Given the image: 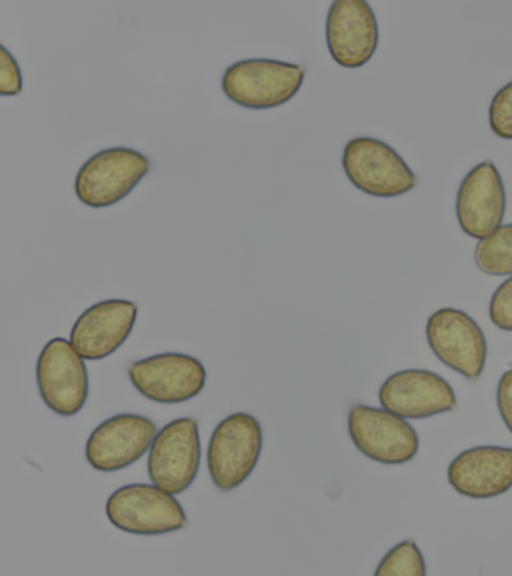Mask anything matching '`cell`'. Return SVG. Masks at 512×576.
<instances>
[{
	"mask_svg": "<svg viewBox=\"0 0 512 576\" xmlns=\"http://www.w3.org/2000/svg\"><path fill=\"white\" fill-rule=\"evenodd\" d=\"M155 424L137 414H118L100 423L90 434L85 456L92 468L113 472L137 461L151 446Z\"/></svg>",
	"mask_w": 512,
	"mask_h": 576,
	"instance_id": "7c38bea8",
	"label": "cell"
},
{
	"mask_svg": "<svg viewBox=\"0 0 512 576\" xmlns=\"http://www.w3.org/2000/svg\"><path fill=\"white\" fill-rule=\"evenodd\" d=\"M131 383L147 399L179 403L198 395L205 385L203 364L187 354L166 352L133 362L128 368Z\"/></svg>",
	"mask_w": 512,
	"mask_h": 576,
	"instance_id": "30bf717a",
	"label": "cell"
},
{
	"mask_svg": "<svg viewBox=\"0 0 512 576\" xmlns=\"http://www.w3.org/2000/svg\"><path fill=\"white\" fill-rule=\"evenodd\" d=\"M325 36L333 60L358 68L374 55L379 39L376 16L365 0H335L326 17Z\"/></svg>",
	"mask_w": 512,
	"mask_h": 576,
	"instance_id": "8fae6325",
	"label": "cell"
},
{
	"mask_svg": "<svg viewBox=\"0 0 512 576\" xmlns=\"http://www.w3.org/2000/svg\"><path fill=\"white\" fill-rule=\"evenodd\" d=\"M22 89V76L14 56L3 46L0 48V94L17 95Z\"/></svg>",
	"mask_w": 512,
	"mask_h": 576,
	"instance_id": "44dd1931",
	"label": "cell"
},
{
	"mask_svg": "<svg viewBox=\"0 0 512 576\" xmlns=\"http://www.w3.org/2000/svg\"><path fill=\"white\" fill-rule=\"evenodd\" d=\"M496 401L501 418L512 433V368L504 372L499 379Z\"/></svg>",
	"mask_w": 512,
	"mask_h": 576,
	"instance_id": "7402d4cb",
	"label": "cell"
},
{
	"mask_svg": "<svg viewBox=\"0 0 512 576\" xmlns=\"http://www.w3.org/2000/svg\"><path fill=\"white\" fill-rule=\"evenodd\" d=\"M200 437L197 422L190 417L166 424L151 444L147 471L159 488L179 494L194 481L200 464Z\"/></svg>",
	"mask_w": 512,
	"mask_h": 576,
	"instance_id": "8992f818",
	"label": "cell"
},
{
	"mask_svg": "<svg viewBox=\"0 0 512 576\" xmlns=\"http://www.w3.org/2000/svg\"><path fill=\"white\" fill-rule=\"evenodd\" d=\"M305 72L302 64L267 58L244 59L226 68L221 88L239 106L269 109L295 96L302 86Z\"/></svg>",
	"mask_w": 512,
	"mask_h": 576,
	"instance_id": "6da1fadb",
	"label": "cell"
},
{
	"mask_svg": "<svg viewBox=\"0 0 512 576\" xmlns=\"http://www.w3.org/2000/svg\"><path fill=\"white\" fill-rule=\"evenodd\" d=\"M505 207V188L497 167L488 160L474 166L456 196V216L463 232L485 238L500 226Z\"/></svg>",
	"mask_w": 512,
	"mask_h": 576,
	"instance_id": "5bb4252c",
	"label": "cell"
},
{
	"mask_svg": "<svg viewBox=\"0 0 512 576\" xmlns=\"http://www.w3.org/2000/svg\"><path fill=\"white\" fill-rule=\"evenodd\" d=\"M376 576H423L426 567L421 551L411 540H405L390 549L379 562Z\"/></svg>",
	"mask_w": 512,
	"mask_h": 576,
	"instance_id": "ac0fdd59",
	"label": "cell"
},
{
	"mask_svg": "<svg viewBox=\"0 0 512 576\" xmlns=\"http://www.w3.org/2000/svg\"><path fill=\"white\" fill-rule=\"evenodd\" d=\"M342 167L353 186L375 197H396L417 184L416 175L403 158L387 143L369 136L346 143Z\"/></svg>",
	"mask_w": 512,
	"mask_h": 576,
	"instance_id": "7a4b0ae2",
	"label": "cell"
},
{
	"mask_svg": "<svg viewBox=\"0 0 512 576\" xmlns=\"http://www.w3.org/2000/svg\"><path fill=\"white\" fill-rule=\"evenodd\" d=\"M479 269L491 275L512 274V223L500 225L482 238L475 249Z\"/></svg>",
	"mask_w": 512,
	"mask_h": 576,
	"instance_id": "e0dca14e",
	"label": "cell"
},
{
	"mask_svg": "<svg viewBox=\"0 0 512 576\" xmlns=\"http://www.w3.org/2000/svg\"><path fill=\"white\" fill-rule=\"evenodd\" d=\"M488 116L490 128L495 135L512 139V80L494 94Z\"/></svg>",
	"mask_w": 512,
	"mask_h": 576,
	"instance_id": "d6986e66",
	"label": "cell"
},
{
	"mask_svg": "<svg viewBox=\"0 0 512 576\" xmlns=\"http://www.w3.org/2000/svg\"><path fill=\"white\" fill-rule=\"evenodd\" d=\"M36 380L42 400L58 415H75L87 399L85 363L64 338H53L43 347L37 360Z\"/></svg>",
	"mask_w": 512,
	"mask_h": 576,
	"instance_id": "52a82bcc",
	"label": "cell"
},
{
	"mask_svg": "<svg viewBox=\"0 0 512 576\" xmlns=\"http://www.w3.org/2000/svg\"><path fill=\"white\" fill-rule=\"evenodd\" d=\"M489 317L499 329L512 331V276L494 291L489 303Z\"/></svg>",
	"mask_w": 512,
	"mask_h": 576,
	"instance_id": "ffe728a7",
	"label": "cell"
},
{
	"mask_svg": "<svg viewBox=\"0 0 512 576\" xmlns=\"http://www.w3.org/2000/svg\"><path fill=\"white\" fill-rule=\"evenodd\" d=\"M106 516L118 529L137 535H160L186 525L185 512L173 494L155 484L122 486L108 498Z\"/></svg>",
	"mask_w": 512,
	"mask_h": 576,
	"instance_id": "277c9868",
	"label": "cell"
},
{
	"mask_svg": "<svg viewBox=\"0 0 512 576\" xmlns=\"http://www.w3.org/2000/svg\"><path fill=\"white\" fill-rule=\"evenodd\" d=\"M137 306L125 299H108L86 309L75 321L70 343L86 360H99L116 351L131 333Z\"/></svg>",
	"mask_w": 512,
	"mask_h": 576,
	"instance_id": "9a60e30c",
	"label": "cell"
},
{
	"mask_svg": "<svg viewBox=\"0 0 512 576\" xmlns=\"http://www.w3.org/2000/svg\"><path fill=\"white\" fill-rule=\"evenodd\" d=\"M348 431L362 454L383 464L408 462L418 451L415 429L385 409L363 404L353 406L348 415Z\"/></svg>",
	"mask_w": 512,
	"mask_h": 576,
	"instance_id": "9c48e42d",
	"label": "cell"
},
{
	"mask_svg": "<svg viewBox=\"0 0 512 576\" xmlns=\"http://www.w3.org/2000/svg\"><path fill=\"white\" fill-rule=\"evenodd\" d=\"M381 406L402 418L421 419L451 411L456 397L440 375L424 369L391 374L378 393Z\"/></svg>",
	"mask_w": 512,
	"mask_h": 576,
	"instance_id": "4fadbf2b",
	"label": "cell"
},
{
	"mask_svg": "<svg viewBox=\"0 0 512 576\" xmlns=\"http://www.w3.org/2000/svg\"><path fill=\"white\" fill-rule=\"evenodd\" d=\"M450 485L461 495L486 499L512 487V448L477 446L459 453L449 464Z\"/></svg>",
	"mask_w": 512,
	"mask_h": 576,
	"instance_id": "2e32d148",
	"label": "cell"
},
{
	"mask_svg": "<svg viewBox=\"0 0 512 576\" xmlns=\"http://www.w3.org/2000/svg\"><path fill=\"white\" fill-rule=\"evenodd\" d=\"M149 170V159L141 152L121 146L107 148L83 163L74 190L83 204L107 207L128 195Z\"/></svg>",
	"mask_w": 512,
	"mask_h": 576,
	"instance_id": "5b68a950",
	"label": "cell"
},
{
	"mask_svg": "<svg viewBox=\"0 0 512 576\" xmlns=\"http://www.w3.org/2000/svg\"><path fill=\"white\" fill-rule=\"evenodd\" d=\"M426 338L435 356L469 380L477 379L485 366V336L466 312L441 308L427 320Z\"/></svg>",
	"mask_w": 512,
	"mask_h": 576,
	"instance_id": "ba28073f",
	"label": "cell"
},
{
	"mask_svg": "<svg viewBox=\"0 0 512 576\" xmlns=\"http://www.w3.org/2000/svg\"><path fill=\"white\" fill-rule=\"evenodd\" d=\"M262 448V429L257 419L244 412L218 423L207 449V466L215 486L230 491L254 470Z\"/></svg>",
	"mask_w": 512,
	"mask_h": 576,
	"instance_id": "3957f363",
	"label": "cell"
}]
</instances>
